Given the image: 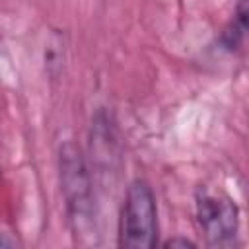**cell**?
Here are the masks:
<instances>
[{
  "label": "cell",
  "mask_w": 249,
  "mask_h": 249,
  "mask_svg": "<svg viewBox=\"0 0 249 249\" xmlns=\"http://www.w3.org/2000/svg\"><path fill=\"white\" fill-rule=\"evenodd\" d=\"M58 179L72 235L82 245H95L97 224L93 183L84 152L72 140L64 142L58 150Z\"/></svg>",
  "instance_id": "cell-1"
},
{
  "label": "cell",
  "mask_w": 249,
  "mask_h": 249,
  "mask_svg": "<svg viewBox=\"0 0 249 249\" xmlns=\"http://www.w3.org/2000/svg\"><path fill=\"white\" fill-rule=\"evenodd\" d=\"M119 247L152 249L158 243V206L148 181L134 179L124 193L119 214Z\"/></svg>",
  "instance_id": "cell-2"
},
{
  "label": "cell",
  "mask_w": 249,
  "mask_h": 249,
  "mask_svg": "<svg viewBox=\"0 0 249 249\" xmlns=\"http://www.w3.org/2000/svg\"><path fill=\"white\" fill-rule=\"evenodd\" d=\"M198 228L210 247H231L239 231V208L220 187H198L195 195Z\"/></svg>",
  "instance_id": "cell-3"
},
{
  "label": "cell",
  "mask_w": 249,
  "mask_h": 249,
  "mask_svg": "<svg viewBox=\"0 0 249 249\" xmlns=\"http://www.w3.org/2000/svg\"><path fill=\"white\" fill-rule=\"evenodd\" d=\"M245 29H247V0H239L233 18L222 29V35H220L222 47L231 53L235 49H239L243 43V37H245Z\"/></svg>",
  "instance_id": "cell-4"
},
{
  "label": "cell",
  "mask_w": 249,
  "mask_h": 249,
  "mask_svg": "<svg viewBox=\"0 0 249 249\" xmlns=\"http://www.w3.org/2000/svg\"><path fill=\"white\" fill-rule=\"evenodd\" d=\"M196 243L191 241V239H185V237H171L163 243V247H195Z\"/></svg>",
  "instance_id": "cell-5"
},
{
  "label": "cell",
  "mask_w": 249,
  "mask_h": 249,
  "mask_svg": "<svg viewBox=\"0 0 249 249\" xmlns=\"http://www.w3.org/2000/svg\"><path fill=\"white\" fill-rule=\"evenodd\" d=\"M16 245V241L14 239H10L6 233H2L0 231V247H14Z\"/></svg>",
  "instance_id": "cell-6"
}]
</instances>
